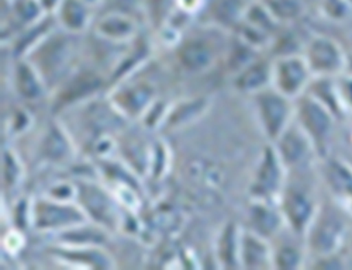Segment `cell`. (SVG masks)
I'll use <instances>...</instances> for the list:
<instances>
[{"instance_id":"26","label":"cell","mask_w":352,"mask_h":270,"mask_svg":"<svg viewBox=\"0 0 352 270\" xmlns=\"http://www.w3.org/2000/svg\"><path fill=\"white\" fill-rule=\"evenodd\" d=\"M280 25L300 20L306 13L305 0H261Z\"/></svg>"},{"instance_id":"34","label":"cell","mask_w":352,"mask_h":270,"mask_svg":"<svg viewBox=\"0 0 352 270\" xmlns=\"http://www.w3.org/2000/svg\"><path fill=\"white\" fill-rule=\"evenodd\" d=\"M83 2H86V3H89V5L95 6V8H98V6H100V5H102V2H103V0H83Z\"/></svg>"},{"instance_id":"9","label":"cell","mask_w":352,"mask_h":270,"mask_svg":"<svg viewBox=\"0 0 352 270\" xmlns=\"http://www.w3.org/2000/svg\"><path fill=\"white\" fill-rule=\"evenodd\" d=\"M278 205L286 228L298 236H305L320 204L316 203L311 193L305 188L286 183Z\"/></svg>"},{"instance_id":"21","label":"cell","mask_w":352,"mask_h":270,"mask_svg":"<svg viewBox=\"0 0 352 270\" xmlns=\"http://www.w3.org/2000/svg\"><path fill=\"white\" fill-rule=\"evenodd\" d=\"M248 229L267 239L276 236L286 227L278 203L255 200L248 210Z\"/></svg>"},{"instance_id":"7","label":"cell","mask_w":352,"mask_h":270,"mask_svg":"<svg viewBox=\"0 0 352 270\" xmlns=\"http://www.w3.org/2000/svg\"><path fill=\"white\" fill-rule=\"evenodd\" d=\"M287 183V169L271 144L263 148L250 183V196L255 201L278 203Z\"/></svg>"},{"instance_id":"5","label":"cell","mask_w":352,"mask_h":270,"mask_svg":"<svg viewBox=\"0 0 352 270\" xmlns=\"http://www.w3.org/2000/svg\"><path fill=\"white\" fill-rule=\"evenodd\" d=\"M336 114L309 93L302 95L296 103L295 120L311 141L317 157L326 158L334 131Z\"/></svg>"},{"instance_id":"24","label":"cell","mask_w":352,"mask_h":270,"mask_svg":"<svg viewBox=\"0 0 352 270\" xmlns=\"http://www.w3.org/2000/svg\"><path fill=\"white\" fill-rule=\"evenodd\" d=\"M247 6L244 0H209V14L217 28L234 30L241 21Z\"/></svg>"},{"instance_id":"10","label":"cell","mask_w":352,"mask_h":270,"mask_svg":"<svg viewBox=\"0 0 352 270\" xmlns=\"http://www.w3.org/2000/svg\"><path fill=\"white\" fill-rule=\"evenodd\" d=\"M313 78H334L346 64L341 45L331 37L313 36L302 51Z\"/></svg>"},{"instance_id":"2","label":"cell","mask_w":352,"mask_h":270,"mask_svg":"<svg viewBox=\"0 0 352 270\" xmlns=\"http://www.w3.org/2000/svg\"><path fill=\"white\" fill-rule=\"evenodd\" d=\"M75 183L78 190L76 203L83 210L87 220L103 227L109 232L122 227L124 217L122 203L116 193L89 180H78Z\"/></svg>"},{"instance_id":"22","label":"cell","mask_w":352,"mask_h":270,"mask_svg":"<svg viewBox=\"0 0 352 270\" xmlns=\"http://www.w3.org/2000/svg\"><path fill=\"white\" fill-rule=\"evenodd\" d=\"M75 148L68 133L58 124L51 123L40 142V157L48 164H64L72 158Z\"/></svg>"},{"instance_id":"31","label":"cell","mask_w":352,"mask_h":270,"mask_svg":"<svg viewBox=\"0 0 352 270\" xmlns=\"http://www.w3.org/2000/svg\"><path fill=\"white\" fill-rule=\"evenodd\" d=\"M204 3H206V0H176L179 10L185 12L186 14L196 13Z\"/></svg>"},{"instance_id":"30","label":"cell","mask_w":352,"mask_h":270,"mask_svg":"<svg viewBox=\"0 0 352 270\" xmlns=\"http://www.w3.org/2000/svg\"><path fill=\"white\" fill-rule=\"evenodd\" d=\"M13 126H12V128H13V131H16V133H23L24 130H27L28 127L32 126V117L28 115V111L27 110H23V109H20V110H17L16 113H14V115H13Z\"/></svg>"},{"instance_id":"33","label":"cell","mask_w":352,"mask_h":270,"mask_svg":"<svg viewBox=\"0 0 352 270\" xmlns=\"http://www.w3.org/2000/svg\"><path fill=\"white\" fill-rule=\"evenodd\" d=\"M337 197L344 203V205L352 213V180L337 194Z\"/></svg>"},{"instance_id":"23","label":"cell","mask_w":352,"mask_h":270,"mask_svg":"<svg viewBox=\"0 0 352 270\" xmlns=\"http://www.w3.org/2000/svg\"><path fill=\"white\" fill-rule=\"evenodd\" d=\"M243 228L228 223L220 232L216 243V260L224 269L240 267V241Z\"/></svg>"},{"instance_id":"6","label":"cell","mask_w":352,"mask_h":270,"mask_svg":"<svg viewBox=\"0 0 352 270\" xmlns=\"http://www.w3.org/2000/svg\"><path fill=\"white\" fill-rule=\"evenodd\" d=\"M258 123L272 144L295 120L296 103L293 99L278 92L272 86L252 96Z\"/></svg>"},{"instance_id":"28","label":"cell","mask_w":352,"mask_h":270,"mask_svg":"<svg viewBox=\"0 0 352 270\" xmlns=\"http://www.w3.org/2000/svg\"><path fill=\"white\" fill-rule=\"evenodd\" d=\"M305 252L293 244H283L274 248V267L275 269H299L303 266Z\"/></svg>"},{"instance_id":"1","label":"cell","mask_w":352,"mask_h":270,"mask_svg":"<svg viewBox=\"0 0 352 270\" xmlns=\"http://www.w3.org/2000/svg\"><path fill=\"white\" fill-rule=\"evenodd\" d=\"M76 37L63 28H54L24 56L40 71L50 89L60 86L75 72L72 68L78 55Z\"/></svg>"},{"instance_id":"19","label":"cell","mask_w":352,"mask_h":270,"mask_svg":"<svg viewBox=\"0 0 352 270\" xmlns=\"http://www.w3.org/2000/svg\"><path fill=\"white\" fill-rule=\"evenodd\" d=\"M51 254L55 259L75 267L110 269L114 266L110 255L103 249V247H80L60 244L52 249Z\"/></svg>"},{"instance_id":"16","label":"cell","mask_w":352,"mask_h":270,"mask_svg":"<svg viewBox=\"0 0 352 270\" xmlns=\"http://www.w3.org/2000/svg\"><path fill=\"white\" fill-rule=\"evenodd\" d=\"M13 89L25 102H38L50 90L40 71L27 58H17L13 68Z\"/></svg>"},{"instance_id":"25","label":"cell","mask_w":352,"mask_h":270,"mask_svg":"<svg viewBox=\"0 0 352 270\" xmlns=\"http://www.w3.org/2000/svg\"><path fill=\"white\" fill-rule=\"evenodd\" d=\"M208 106H209V99L206 98L186 100L179 106L170 107L164 123L169 124V127L172 128L181 127L184 124H188L190 120H196L197 117H200L204 111L208 110Z\"/></svg>"},{"instance_id":"14","label":"cell","mask_w":352,"mask_h":270,"mask_svg":"<svg viewBox=\"0 0 352 270\" xmlns=\"http://www.w3.org/2000/svg\"><path fill=\"white\" fill-rule=\"evenodd\" d=\"M217 55L214 41L203 36L188 37L176 48L179 65L189 74L206 72L216 64Z\"/></svg>"},{"instance_id":"18","label":"cell","mask_w":352,"mask_h":270,"mask_svg":"<svg viewBox=\"0 0 352 270\" xmlns=\"http://www.w3.org/2000/svg\"><path fill=\"white\" fill-rule=\"evenodd\" d=\"M240 267L243 269H272L274 248L270 239L248 228H243L240 241Z\"/></svg>"},{"instance_id":"15","label":"cell","mask_w":352,"mask_h":270,"mask_svg":"<svg viewBox=\"0 0 352 270\" xmlns=\"http://www.w3.org/2000/svg\"><path fill=\"white\" fill-rule=\"evenodd\" d=\"M92 27L102 41L114 45H130L138 36V20L122 12H104Z\"/></svg>"},{"instance_id":"32","label":"cell","mask_w":352,"mask_h":270,"mask_svg":"<svg viewBox=\"0 0 352 270\" xmlns=\"http://www.w3.org/2000/svg\"><path fill=\"white\" fill-rule=\"evenodd\" d=\"M37 2L41 6V9L44 10L45 14L54 16L55 12L58 10V8H60L61 3L64 2V0H37Z\"/></svg>"},{"instance_id":"27","label":"cell","mask_w":352,"mask_h":270,"mask_svg":"<svg viewBox=\"0 0 352 270\" xmlns=\"http://www.w3.org/2000/svg\"><path fill=\"white\" fill-rule=\"evenodd\" d=\"M318 12L326 20L341 24L352 19V3L349 0H318Z\"/></svg>"},{"instance_id":"29","label":"cell","mask_w":352,"mask_h":270,"mask_svg":"<svg viewBox=\"0 0 352 270\" xmlns=\"http://www.w3.org/2000/svg\"><path fill=\"white\" fill-rule=\"evenodd\" d=\"M23 179V166L16 155V153L6 149L3 154V170H2V180H3V188L6 190L16 189Z\"/></svg>"},{"instance_id":"12","label":"cell","mask_w":352,"mask_h":270,"mask_svg":"<svg viewBox=\"0 0 352 270\" xmlns=\"http://www.w3.org/2000/svg\"><path fill=\"white\" fill-rule=\"evenodd\" d=\"M272 145L275 146L287 172L300 169L307 165L311 159V155L317 157L311 141L298 124L296 120H293L289 127L282 133V135L275 142H272Z\"/></svg>"},{"instance_id":"3","label":"cell","mask_w":352,"mask_h":270,"mask_svg":"<svg viewBox=\"0 0 352 270\" xmlns=\"http://www.w3.org/2000/svg\"><path fill=\"white\" fill-rule=\"evenodd\" d=\"M346 231V223L340 210L321 204L305 235L306 247L314 258L340 254Z\"/></svg>"},{"instance_id":"20","label":"cell","mask_w":352,"mask_h":270,"mask_svg":"<svg viewBox=\"0 0 352 270\" xmlns=\"http://www.w3.org/2000/svg\"><path fill=\"white\" fill-rule=\"evenodd\" d=\"M95 9V6L83 2V0H64L54 17L58 27L68 33L80 36L94 25Z\"/></svg>"},{"instance_id":"4","label":"cell","mask_w":352,"mask_h":270,"mask_svg":"<svg viewBox=\"0 0 352 270\" xmlns=\"http://www.w3.org/2000/svg\"><path fill=\"white\" fill-rule=\"evenodd\" d=\"M87 221L89 220L76 201L43 196L32 203V227L38 232L60 235Z\"/></svg>"},{"instance_id":"13","label":"cell","mask_w":352,"mask_h":270,"mask_svg":"<svg viewBox=\"0 0 352 270\" xmlns=\"http://www.w3.org/2000/svg\"><path fill=\"white\" fill-rule=\"evenodd\" d=\"M107 79L96 71H75L67 80L60 85L55 104L58 109L69 107L80 102H87L96 96L106 86Z\"/></svg>"},{"instance_id":"35","label":"cell","mask_w":352,"mask_h":270,"mask_svg":"<svg viewBox=\"0 0 352 270\" xmlns=\"http://www.w3.org/2000/svg\"><path fill=\"white\" fill-rule=\"evenodd\" d=\"M349 2H351V3H352V0H349Z\"/></svg>"},{"instance_id":"8","label":"cell","mask_w":352,"mask_h":270,"mask_svg":"<svg viewBox=\"0 0 352 270\" xmlns=\"http://www.w3.org/2000/svg\"><path fill=\"white\" fill-rule=\"evenodd\" d=\"M313 79L302 54L279 55L272 59V87L289 99L298 100L305 95Z\"/></svg>"},{"instance_id":"11","label":"cell","mask_w":352,"mask_h":270,"mask_svg":"<svg viewBox=\"0 0 352 270\" xmlns=\"http://www.w3.org/2000/svg\"><path fill=\"white\" fill-rule=\"evenodd\" d=\"M110 103L126 120L142 118L157 100V90L148 82H120L109 95Z\"/></svg>"},{"instance_id":"36","label":"cell","mask_w":352,"mask_h":270,"mask_svg":"<svg viewBox=\"0 0 352 270\" xmlns=\"http://www.w3.org/2000/svg\"><path fill=\"white\" fill-rule=\"evenodd\" d=\"M351 249H352V248H351Z\"/></svg>"},{"instance_id":"17","label":"cell","mask_w":352,"mask_h":270,"mask_svg":"<svg viewBox=\"0 0 352 270\" xmlns=\"http://www.w3.org/2000/svg\"><path fill=\"white\" fill-rule=\"evenodd\" d=\"M272 86V59L255 58L232 75V87L240 93L256 95Z\"/></svg>"}]
</instances>
